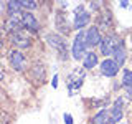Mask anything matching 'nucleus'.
Wrapping results in <instances>:
<instances>
[{
    "label": "nucleus",
    "mask_w": 132,
    "mask_h": 124,
    "mask_svg": "<svg viewBox=\"0 0 132 124\" xmlns=\"http://www.w3.org/2000/svg\"><path fill=\"white\" fill-rule=\"evenodd\" d=\"M5 58H7V63L13 69L15 73H27L28 68H30V58L25 51H20L16 48H7L5 51Z\"/></svg>",
    "instance_id": "2"
},
{
    "label": "nucleus",
    "mask_w": 132,
    "mask_h": 124,
    "mask_svg": "<svg viewBox=\"0 0 132 124\" xmlns=\"http://www.w3.org/2000/svg\"><path fill=\"white\" fill-rule=\"evenodd\" d=\"M91 22H93V13H89V10L86 8V3H79V5H76V8L73 10V18H71L73 30L74 32L86 30L88 27L93 25Z\"/></svg>",
    "instance_id": "3"
},
{
    "label": "nucleus",
    "mask_w": 132,
    "mask_h": 124,
    "mask_svg": "<svg viewBox=\"0 0 132 124\" xmlns=\"http://www.w3.org/2000/svg\"><path fill=\"white\" fill-rule=\"evenodd\" d=\"M99 69H101V74L106 78H116L119 73V66L116 65L112 58H104L102 61H99Z\"/></svg>",
    "instance_id": "14"
},
{
    "label": "nucleus",
    "mask_w": 132,
    "mask_h": 124,
    "mask_svg": "<svg viewBox=\"0 0 132 124\" xmlns=\"http://www.w3.org/2000/svg\"><path fill=\"white\" fill-rule=\"evenodd\" d=\"M111 58L116 61V65H117L119 68H122V66L126 65V61H127V50H126V45H124V40L119 43V47L114 50V53H112Z\"/></svg>",
    "instance_id": "16"
},
{
    "label": "nucleus",
    "mask_w": 132,
    "mask_h": 124,
    "mask_svg": "<svg viewBox=\"0 0 132 124\" xmlns=\"http://www.w3.org/2000/svg\"><path fill=\"white\" fill-rule=\"evenodd\" d=\"M0 27L3 28L5 35H10V33H13V32L22 30V15H10V17H5Z\"/></svg>",
    "instance_id": "13"
},
{
    "label": "nucleus",
    "mask_w": 132,
    "mask_h": 124,
    "mask_svg": "<svg viewBox=\"0 0 132 124\" xmlns=\"http://www.w3.org/2000/svg\"><path fill=\"white\" fill-rule=\"evenodd\" d=\"M96 66H99V53L94 50H89L81 60V68L84 71H89V69H94Z\"/></svg>",
    "instance_id": "15"
},
{
    "label": "nucleus",
    "mask_w": 132,
    "mask_h": 124,
    "mask_svg": "<svg viewBox=\"0 0 132 124\" xmlns=\"http://www.w3.org/2000/svg\"><path fill=\"white\" fill-rule=\"evenodd\" d=\"M109 121V107H104V109H99L94 116H91L89 124H107Z\"/></svg>",
    "instance_id": "18"
},
{
    "label": "nucleus",
    "mask_w": 132,
    "mask_h": 124,
    "mask_svg": "<svg viewBox=\"0 0 132 124\" xmlns=\"http://www.w3.org/2000/svg\"><path fill=\"white\" fill-rule=\"evenodd\" d=\"M88 51L89 50H88V47H86L84 30L76 32L73 35V41H71V47H69V55H71V58L74 61H81Z\"/></svg>",
    "instance_id": "7"
},
{
    "label": "nucleus",
    "mask_w": 132,
    "mask_h": 124,
    "mask_svg": "<svg viewBox=\"0 0 132 124\" xmlns=\"http://www.w3.org/2000/svg\"><path fill=\"white\" fill-rule=\"evenodd\" d=\"M119 124H121V122H119Z\"/></svg>",
    "instance_id": "28"
},
{
    "label": "nucleus",
    "mask_w": 132,
    "mask_h": 124,
    "mask_svg": "<svg viewBox=\"0 0 132 124\" xmlns=\"http://www.w3.org/2000/svg\"><path fill=\"white\" fill-rule=\"evenodd\" d=\"M63 122H64V124H74L73 114H69V113H64V114H63Z\"/></svg>",
    "instance_id": "24"
},
{
    "label": "nucleus",
    "mask_w": 132,
    "mask_h": 124,
    "mask_svg": "<svg viewBox=\"0 0 132 124\" xmlns=\"http://www.w3.org/2000/svg\"><path fill=\"white\" fill-rule=\"evenodd\" d=\"M94 25L101 30L102 35L106 33H111L114 28V17H112V12L109 8H102L101 12L96 15V20H94Z\"/></svg>",
    "instance_id": "10"
},
{
    "label": "nucleus",
    "mask_w": 132,
    "mask_h": 124,
    "mask_svg": "<svg viewBox=\"0 0 132 124\" xmlns=\"http://www.w3.org/2000/svg\"><path fill=\"white\" fill-rule=\"evenodd\" d=\"M27 76L35 86H43L46 83V65L41 60H35L30 63V68L27 71Z\"/></svg>",
    "instance_id": "5"
},
{
    "label": "nucleus",
    "mask_w": 132,
    "mask_h": 124,
    "mask_svg": "<svg viewBox=\"0 0 132 124\" xmlns=\"http://www.w3.org/2000/svg\"><path fill=\"white\" fill-rule=\"evenodd\" d=\"M0 124H8V116L3 113L2 107H0Z\"/></svg>",
    "instance_id": "25"
},
{
    "label": "nucleus",
    "mask_w": 132,
    "mask_h": 124,
    "mask_svg": "<svg viewBox=\"0 0 132 124\" xmlns=\"http://www.w3.org/2000/svg\"><path fill=\"white\" fill-rule=\"evenodd\" d=\"M129 5H130V3L127 2V0H122V2H119V7H121V8H127Z\"/></svg>",
    "instance_id": "26"
},
{
    "label": "nucleus",
    "mask_w": 132,
    "mask_h": 124,
    "mask_svg": "<svg viewBox=\"0 0 132 124\" xmlns=\"http://www.w3.org/2000/svg\"><path fill=\"white\" fill-rule=\"evenodd\" d=\"M102 33H101V30L96 27V25H91V27H88L84 30V40H86V47H88V50H91V48H96V47H99L101 45V41H102Z\"/></svg>",
    "instance_id": "12"
},
{
    "label": "nucleus",
    "mask_w": 132,
    "mask_h": 124,
    "mask_svg": "<svg viewBox=\"0 0 132 124\" xmlns=\"http://www.w3.org/2000/svg\"><path fill=\"white\" fill-rule=\"evenodd\" d=\"M5 12H7V17H10V15H22L23 8H22V5H20V0H8V2H5Z\"/></svg>",
    "instance_id": "19"
},
{
    "label": "nucleus",
    "mask_w": 132,
    "mask_h": 124,
    "mask_svg": "<svg viewBox=\"0 0 132 124\" xmlns=\"http://www.w3.org/2000/svg\"><path fill=\"white\" fill-rule=\"evenodd\" d=\"M43 38L48 47L56 51V55L61 61H68V58L71 55H69V45H68V38L66 36L60 35L56 32H48V33H45Z\"/></svg>",
    "instance_id": "1"
},
{
    "label": "nucleus",
    "mask_w": 132,
    "mask_h": 124,
    "mask_svg": "<svg viewBox=\"0 0 132 124\" xmlns=\"http://www.w3.org/2000/svg\"><path fill=\"white\" fill-rule=\"evenodd\" d=\"M58 86H60V74H53V78H51V88L53 89H58Z\"/></svg>",
    "instance_id": "23"
},
{
    "label": "nucleus",
    "mask_w": 132,
    "mask_h": 124,
    "mask_svg": "<svg viewBox=\"0 0 132 124\" xmlns=\"http://www.w3.org/2000/svg\"><path fill=\"white\" fill-rule=\"evenodd\" d=\"M7 43L10 45V48H16L20 51H28L33 47V36L27 30H18L13 32L10 35H7Z\"/></svg>",
    "instance_id": "4"
},
{
    "label": "nucleus",
    "mask_w": 132,
    "mask_h": 124,
    "mask_svg": "<svg viewBox=\"0 0 132 124\" xmlns=\"http://www.w3.org/2000/svg\"><path fill=\"white\" fill-rule=\"evenodd\" d=\"M20 5H22L23 12H30V13H33L35 10H38V8L41 7V3L36 2V0H20Z\"/></svg>",
    "instance_id": "20"
},
{
    "label": "nucleus",
    "mask_w": 132,
    "mask_h": 124,
    "mask_svg": "<svg viewBox=\"0 0 132 124\" xmlns=\"http://www.w3.org/2000/svg\"><path fill=\"white\" fill-rule=\"evenodd\" d=\"M102 8H104V2H89V3H88V10H89V13H93V12L99 13Z\"/></svg>",
    "instance_id": "21"
},
{
    "label": "nucleus",
    "mask_w": 132,
    "mask_h": 124,
    "mask_svg": "<svg viewBox=\"0 0 132 124\" xmlns=\"http://www.w3.org/2000/svg\"><path fill=\"white\" fill-rule=\"evenodd\" d=\"M121 84H122V88L127 91V94L132 96V69H129V68H124L122 69Z\"/></svg>",
    "instance_id": "17"
},
{
    "label": "nucleus",
    "mask_w": 132,
    "mask_h": 124,
    "mask_svg": "<svg viewBox=\"0 0 132 124\" xmlns=\"http://www.w3.org/2000/svg\"><path fill=\"white\" fill-rule=\"evenodd\" d=\"M3 51H7V35L3 32V28L0 27V55Z\"/></svg>",
    "instance_id": "22"
},
{
    "label": "nucleus",
    "mask_w": 132,
    "mask_h": 124,
    "mask_svg": "<svg viewBox=\"0 0 132 124\" xmlns=\"http://www.w3.org/2000/svg\"><path fill=\"white\" fill-rule=\"evenodd\" d=\"M86 80V71L82 68H74L66 78V89H68V96H74L79 93L82 88V83Z\"/></svg>",
    "instance_id": "6"
},
{
    "label": "nucleus",
    "mask_w": 132,
    "mask_h": 124,
    "mask_svg": "<svg viewBox=\"0 0 132 124\" xmlns=\"http://www.w3.org/2000/svg\"><path fill=\"white\" fill-rule=\"evenodd\" d=\"M22 28L27 30L30 35H38L41 32V23L40 20L35 17V13H30V12H23L22 13Z\"/></svg>",
    "instance_id": "11"
},
{
    "label": "nucleus",
    "mask_w": 132,
    "mask_h": 124,
    "mask_svg": "<svg viewBox=\"0 0 132 124\" xmlns=\"http://www.w3.org/2000/svg\"><path fill=\"white\" fill-rule=\"evenodd\" d=\"M3 80H5V71L0 68V81H3Z\"/></svg>",
    "instance_id": "27"
},
{
    "label": "nucleus",
    "mask_w": 132,
    "mask_h": 124,
    "mask_svg": "<svg viewBox=\"0 0 132 124\" xmlns=\"http://www.w3.org/2000/svg\"><path fill=\"white\" fill-rule=\"evenodd\" d=\"M55 32L66 36V38H68L69 33L73 32V23H71L68 13H66L63 8H58L55 12Z\"/></svg>",
    "instance_id": "9"
},
{
    "label": "nucleus",
    "mask_w": 132,
    "mask_h": 124,
    "mask_svg": "<svg viewBox=\"0 0 132 124\" xmlns=\"http://www.w3.org/2000/svg\"><path fill=\"white\" fill-rule=\"evenodd\" d=\"M122 41V38H119L117 33L111 32V33H106L104 36H102V41L101 45H99V55H102L104 58H111L114 53V50L119 47V43Z\"/></svg>",
    "instance_id": "8"
}]
</instances>
